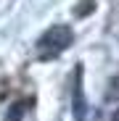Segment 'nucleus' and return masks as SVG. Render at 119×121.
Segmentation results:
<instances>
[{
  "instance_id": "f257e3e1",
  "label": "nucleus",
  "mask_w": 119,
  "mask_h": 121,
  "mask_svg": "<svg viewBox=\"0 0 119 121\" xmlns=\"http://www.w3.org/2000/svg\"><path fill=\"white\" fill-rule=\"evenodd\" d=\"M71 29L66 24H56L50 26L43 37L37 39V58H43V60H50L56 55H61L69 45H71Z\"/></svg>"
},
{
  "instance_id": "f03ea898",
  "label": "nucleus",
  "mask_w": 119,
  "mask_h": 121,
  "mask_svg": "<svg viewBox=\"0 0 119 121\" xmlns=\"http://www.w3.org/2000/svg\"><path fill=\"white\" fill-rule=\"evenodd\" d=\"M74 113L79 121H85V95H82V84H79V74H77V84H74Z\"/></svg>"
}]
</instances>
